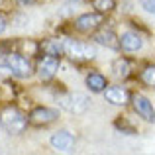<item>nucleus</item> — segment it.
<instances>
[{"label":"nucleus","mask_w":155,"mask_h":155,"mask_svg":"<svg viewBox=\"0 0 155 155\" xmlns=\"http://www.w3.org/2000/svg\"><path fill=\"white\" fill-rule=\"evenodd\" d=\"M0 122H2L4 130H6L8 134H22L24 130L28 128L30 118H26L16 106H6V108L0 112Z\"/></svg>","instance_id":"f257e3e1"},{"label":"nucleus","mask_w":155,"mask_h":155,"mask_svg":"<svg viewBox=\"0 0 155 155\" xmlns=\"http://www.w3.org/2000/svg\"><path fill=\"white\" fill-rule=\"evenodd\" d=\"M4 65L10 69L12 75L20 77V79L31 77V73H34L31 63L24 57V53H6V57H4Z\"/></svg>","instance_id":"f03ea898"},{"label":"nucleus","mask_w":155,"mask_h":155,"mask_svg":"<svg viewBox=\"0 0 155 155\" xmlns=\"http://www.w3.org/2000/svg\"><path fill=\"white\" fill-rule=\"evenodd\" d=\"M63 47L71 59H92V57H96L94 45L79 41V39H63Z\"/></svg>","instance_id":"7ed1b4c3"},{"label":"nucleus","mask_w":155,"mask_h":155,"mask_svg":"<svg viewBox=\"0 0 155 155\" xmlns=\"http://www.w3.org/2000/svg\"><path fill=\"white\" fill-rule=\"evenodd\" d=\"M61 108H65L71 114H84L91 106V98L83 92H71V94H65L59 98Z\"/></svg>","instance_id":"20e7f679"},{"label":"nucleus","mask_w":155,"mask_h":155,"mask_svg":"<svg viewBox=\"0 0 155 155\" xmlns=\"http://www.w3.org/2000/svg\"><path fill=\"white\" fill-rule=\"evenodd\" d=\"M59 118V112L55 108H47V106H38V108L31 110L30 114V124L34 126H45V124H51Z\"/></svg>","instance_id":"39448f33"},{"label":"nucleus","mask_w":155,"mask_h":155,"mask_svg":"<svg viewBox=\"0 0 155 155\" xmlns=\"http://www.w3.org/2000/svg\"><path fill=\"white\" fill-rule=\"evenodd\" d=\"M102 24V14L100 12H94V14H83L75 20V30L83 31V34H88V31H94L96 28Z\"/></svg>","instance_id":"423d86ee"},{"label":"nucleus","mask_w":155,"mask_h":155,"mask_svg":"<svg viewBox=\"0 0 155 155\" xmlns=\"http://www.w3.org/2000/svg\"><path fill=\"white\" fill-rule=\"evenodd\" d=\"M49 143L57 151H71L73 145H75V137H73V134L67 132V130H59V132H55L51 136Z\"/></svg>","instance_id":"0eeeda50"},{"label":"nucleus","mask_w":155,"mask_h":155,"mask_svg":"<svg viewBox=\"0 0 155 155\" xmlns=\"http://www.w3.org/2000/svg\"><path fill=\"white\" fill-rule=\"evenodd\" d=\"M132 102H134V110H136V112L140 114L143 120H147V122H155V108H153V104L149 102L145 96L136 94Z\"/></svg>","instance_id":"6e6552de"},{"label":"nucleus","mask_w":155,"mask_h":155,"mask_svg":"<svg viewBox=\"0 0 155 155\" xmlns=\"http://www.w3.org/2000/svg\"><path fill=\"white\" fill-rule=\"evenodd\" d=\"M57 69H59V59H57L55 55H45L41 61H39L38 71H39V77H41L43 81H49V79L55 77Z\"/></svg>","instance_id":"1a4fd4ad"},{"label":"nucleus","mask_w":155,"mask_h":155,"mask_svg":"<svg viewBox=\"0 0 155 155\" xmlns=\"http://www.w3.org/2000/svg\"><path fill=\"white\" fill-rule=\"evenodd\" d=\"M120 47L128 53L140 51L141 47H143V39H141V35H137L136 31H126V34L120 35Z\"/></svg>","instance_id":"9d476101"},{"label":"nucleus","mask_w":155,"mask_h":155,"mask_svg":"<svg viewBox=\"0 0 155 155\" xmlns=\"http://www.w3.org/2000/svg\"><path fill=\"white\" fill-rule=\"evenodd\" d=\"M104 98H106V102H110L114 106H124V104H128L130 94L122 87H108L104 91Z\"/></svg>","instance_id":"9b49d317"},{"label":"nucleus","mask_w":155,"mask_h":155,"mask_svg":"<svg viewBox=\"0 0 155 155\" xmlns=\"http://www.w3.org/2000/svg\"><path fill=\"white\" fill-rule=\"evenodd\" d=\"M92 39H94L96 43H100V45H104V47H110V49H118V47H120V38H118L112 30L96 31V34L92 35Z\"/></svg>","instance_id":"f8f14e48"},{"label":"nucleus","mask_w":155,"mask_h":155,"mask_svg":"<svg viewBox=\"0 0 155 155\" xmlns=\"http://www.w3.org/2000/svg\"><path fill=\"white\" fill-rule=\"evenodd\" d=\"M87 87L91 88L92 92H104L108 84H106V79L100 73H91V75L87 77Z\"/></svg>","instance_id":"ddd939ff"},{"label":"nucleus","mask_w":155,"mask_h":155,"mask_svg":"<svg viewBox=\"0 0 155 155\" xmlns=\"http://www.w3.org/2000/svg\"><path fill=\"white\" fill-rule=\"evenodd\" d=\"M39 49H41L45 55H61V53H65V47H63V41H59V39H47V41H43L41 45H39Z\"/></svg>","instance_id":"4468645a"},{"label":"nucleus","mask_w":155,"mask_h":155,"mask_svg":"<svg viewBox=\"0 0 155 155\" xmlns=\"http://www.w3.org/2000/svg\"><path fill=\"white\" fill-rule=\"evenodd\" d=\"M112 71H114V77H118V79H126V77L130 75V65L126 59H116L112 65Z\"/></svg>","instance_id":"2eb2a0df"},{"label":"nucleus","mask_w":155,"mask_h":155,"mask_svg":"<svg viewBox=\"0 0 155 155\" xmlns=\"http://www.w3.org/2000/svg\"><path fill=\"white\" fill-rule=\"evenodd\" d=\"M92 6L96 8V12L104 14V12L114 10V6H116V0H92Z\"/></svg>","instance_id":"dca6fc26"},{"label":"nucleus","mask_w":155,"mask_h":155,"mask_svg":"<svg viewBox=\"0 0 155 155\" xmlns=\"http://www.w3.org/2000/svg\"><path fill=\"white\" fill-rule=\"evenodd\" d=\"M141 81H143L147 87H153L155 88V65H149L141 71Z\"/></svg>","instance_id":"f3484780"},{"label":"nucleus","mask_w":155,"mask_h":155,"mask_svg":"<svg viewBox=\"0 0 155 155\" xmlns=\"http://www.w3.org/2000/svg\"><path fill=\"white\" fill-rule=\"evenodd\" d=\"M20 47H22L24 53H30V55L38 53V49H39V45H38L35 41H31V39H28V41H22V43H20Z\"/></svg>","instance_id":"a211bd4d"},{"label":"nucleus","mask_w":155,"mask_h":155,"mask_svg":"<svg viewBox=\"0 0 155 155\" xmlns=\"http://www.w3.org/2000/svg\"><path fill=\"white\" fill-rule=\"evenodd\" d=\"M140 4L145 12H149V14L155 16V0H140Z\"/></svg>","instance_id":"6ab92c4d"},{"label":"nucleus","mask_w":155,"mask_h":155,"mask_svg":"<svg viewBox=\"0 0 155 155\" xmlns=\"http://www.w3.org/2000/svg\"><path fill=\"white\" fill-rule=\"evenodd\" d=\"M6 26H8V20H6V16H4L2 12H0V34H4Z\"/></svg>","instance_id":"aec40b11"},{"label":"nucleus","mask_w":155,"mask_h":155,"mask_svg":"<svg viewBox=\"0 0 155 155\" xmlns=\"http://www.w3.org/2000/svg\"><path fill=\"white\" fill-rule=\"evenodd\" d=\"M20 4H24V6H28V4H34V0H18Z\"/></svg>","instance_id":"412c9836"}]
</instances>
